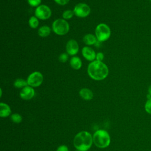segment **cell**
I'll use <instances>...</instances> for the list:
<instances>
[{
    "instance_id": "7c38bea8",
    "label": "cell",
    "mask_w": 151,
    "mask_h": 151,
    "mask_svg": "<svg viewBox=\"0 0 151 151\" xmlns=\"http://www.w3.org/2000/svg\"><path fill=\"white\" fill-rule=\"evenodd\" d=\"M80 96L85 100H90L93 97V93L91 90L87 88H83L79 91Z\"/></svg>"
},
{
    "instance_id": "52a82bcc",
    "label": "cell",
    "mask_w": 151,
    "mask_h": 151,
    "mask_svg": "<svg viewBox=\"0 0 151 151\" xmlns=\"http://www.w3.org/2000/svg\"><path fill=\"white\" fill-rule=\"evenodd\" d=\"M44 77L41 73L40 71H34L28 76L27 81L28 86L32 87H37L42 83Z\"/></svg>"
},
{
    "instance_id": "484cf974",
    "label": "cell",
    "mask_w": 151,
    "mask_h": 151,
    "mask_svg": "<svg viewBox=\"0 0 151 151\" xmlns=\"http://www.w3.org/2000/svg\"><path fill=\"white\" fill-rule=\"evenodd\" d=\"M56 151H68V148L65 145H61L57 148Z\"/></svg>"
},
{
    "instance_id": "ffe728a7",
    "label": "cell",
    "mask_w": 151,
    "mask_h": 151,
    "mask_svg": "<svg viewBox=\"0 0 151 151\" xmlns=\"http://www.w3.org/2000/svg\"><path fill=\"white\" fill-rule=\"evenodd\" d=\"M11 119L15 123H19L22 122V117L20 114L18 113H14L11 115Z\"/></svg>"
},
{
    "instance_id": "2e32d148",
    "label": "cell",
    "mask_w": 151,
    "mask_h": 151,
    "mask_svg": "<svg viewBox=\"0 0 151 151\" xmlns=\"http://www.w3.org/2000/svg\"><path fill=\"white\" fill-rule=\"evenodd\" d=\"M51 28L47 25H43L39 28L38 30V34L41 37H47L51 33Z\"/></svg>"
},
{
    "instance_id": "ba28073f",
    "label": "cell",
    "mask_w": 151,
    "mask_h": 151,
    "mask_svg": "<svg viewBox=\"0 0 151 151\" xmlns=\"http://www.w3.org/2000/svg\"><path fill=\"white\" fill-rule=\"evenodd\" d=\"M74 15L79 18H85L88 16L91 12L90 7L85 3H78L73 9Z\"/></svg>"
},
{
    "instance_id": "44dd1931",
    "label": "cell",
    "mask_w": 151,
    "mask_h": 151,
    "mask_svg": "<svg viewBox=\"0 0 151 151\" xmlns=\"http://www.w3.org/2000/svg\"><path fill=\"white\" fill-rule=\"evenodd\" d=\"M145 110L146 112L151 114V98L147 100L145 104Z\"/></svg>"
},
{
    "instance_id": "f1b7e54d",
    "label": "cell",
    "mask_w": 151,
    "mask_h": 151,
    "mask_svg": "<svg viewBox=\"0 0 151 151\" xmlns=\"http://www.w3.org/2000/svg\"><path fill=\"white\" fill-rule=\"evenodd\" d=\"M149 1H150V2H151V0H149Z\"/></svg>"
},
{
    "instance_id": "4316f807",
    "label": "cell",
    "mask_w": 151,
    "mask_h": 151,
    "mask_svg": "<svg viewBox=\"0 0 151 151\" xmlns=\"http://www.w3.org/2000/svg\"><path fill=\"white\" fill-rule=\"evenodd\" d=\"M147 99L151 98V85L149 86V87L148 88V94L147 95Z\"/></svg>"
},
{
    "instance_id": "d4e9b609",
    "label": "cell",
    "mask_w": 151,
    "mask_h": 151,
    "mask_svg": "<svg viewBox=\"0 0 151 151\" xmlns=\"http://www.w3.org/2000/svg\"><path fill=\"white\" fill-rule=\"evenodd\" d=\"M55 2L60 5H65L70 1V0H54Z\"/></svg>"
},
{
    "instance_id": "6da1fadb",
    "label": "cell",
    "mask_w": 151,
    "mask_h": 151,
    "mask_svg": "<svg viewBox=\"0 0 151 151\" xmlns=\"http://www.w3.org/2000/svg\"><path fill=\"white\" fill-rule=\"evenodd\" d=\"M87 73L93 80L100 81L105 79L109 74V68L103 61L94 60L87 67Z\"/></svg>"
},
{
    "instance_id": "8992f818",
    "label": "cell",
    "mask_w": 151,
    "mask_h": 151,
    "mask_svg": "<svg viewBox=\"0 0 151 151\" xmlns=\"http://www.w3.org/2000/svg\"><path fill=\"white\" fill-rule=\"evenodd\" d=\"M35 16L39 19L45 20L50 18L52 14L50 8L46 5H40L35 9Z\"/></svg>"
},
{
    "instance_id": "9c48e42d",
    "label": "cell",
    "mask_w": 151,
    "mask_h": 151,
    "mask_svg": "<svg viewBox=\"0 0 151 151\" xmlns=\"http://www.w3.org/2000/svg\"><path fill=\"white\" fill-rule=\"evenodd\" d=\"M65 48L66 52L68 55L74 56L78 53L79 46L77 42L75 40L71 39L67 42Z\"/></svg>"
},
{
    "instance_id": "9a60e30c",
    "label": "cell",
    "mask_w": 151,
    "mask_h": 151,
    "mask_svg": "<svg viewBox=\"0 0 151 151\" xmlns=\"http://www.w3.org/2000/svg\"><path fill=\"white\" fill-rule=\"evenodd\" d=\"M70 64L74 70H78L82 66V61L78 57L73 56L70 61Z\"/></svg>"
},
{
    "instance_id": "83f0119b",
    "label": "cell",
    "mask_w": 151,
    "mask_h": 151,
    "mask_svg": "<svg viewBox=\"0 0 151 151\" xmlns=\"http://www.w3.org/2000/svg\"><path fill=\"white\" fill-rule=\"evenodd\" d=\"M75 151H80V150H75Z\"/></svg>"
},
{
    "instance_id": "603a6c76",
    "label": "cell",
    "mask_w": 151,
    "mask_h": 151,
    "mask_svg": "<svg viewBox=\"0 0 151 151\" xmlns=\"http://www.w3.org/2000/svg\"><path fill=\"white\" fill-rule=\"evenodd\" d=\"M68 58V54L66 52L61 54L58 57V60L61 63L66 62L67 61Z\"/></svg>"
},
{
    "instance_id": "ac0fdd59",
    "label": "cell",
    "mask_w": 151,
    "mask_h": 151,
    "mask_svg": "<svg viewBox=\"0 0 151 151\" xmlns=\"http://www.w3.org/2000/svg\"><path fill=\"white\" fill-rule=\"evenodd\" d=\"M28 24L31 28H37L39 25L38 18H37L35 16L31 17L28 20Z\"/></svg>"
},
{
    "instance_id": "5bb4252c",
    "label": "cell",
    "mask_w": 151,
    "mask_h": 151,
    "mask_svg": "<svg viewBox=\"0 0 151 151\" xmlns=\"http://www.w3.org/2000/svg\"><path fill=\"white\" fill-rule=\"evenodd\" d=\"M83 42H84V44L88 46L94 45V44L96 43V42L97 41L96 35H94L92 34H87L85 35L83 37Z\"/></svg>"
},
{
    "instance_id": "277c9868",
    "label": "cell",
    "mask_w": 151,
    "mask_h": 151,
    "mask_svg": "<svg viewBox=\"0 0 151 151\" xmlns=\"http://www.w3.org/2000/svg\"><path fill=\"white\" fill-rule=\"evenodd\" d=\"M52 29L58 35H65L70 29L69 24L64 19H57L52 24Z\"/></svg>"
},
{
    "instance_id": "3957f363",
    "label": "cell",
    "mask_w": 151,
    "mask_h": 151,
    "mask_svg": "<svg viewBox=\"0 0 151 151\" xmlns=\"http://www.w3.org/2000/svg\"><path fill=\"white\" fill-rule=\"evenodd\" d=\"M93 141L97 147L106 148L110 143V137L107 131L98 130L93 135Z\"/></svg>"
},
{
    "instance_id": "5b68a950",
    "label": "cell",
    "mask_w": 151,
    "mask_h": 151,
    "mask_svg": "<svg viewBox=\"0 0 151 151\" xmlns=\"http://www.w3.org/2000/svg\"><path fill=\"white\" fill-rule=\"evenodd\" d=\"M111 30L110 27L106 24L101 23L97 25L95 29V35L99 42L107 41L110 37Z\"/></svg>"
},
{
    "instance_id": "7a4b0ae2",
    "label": "cell",
    "mask_w": 151,
    "mask_h": 151,
    "mask_svg": "<svg viewBox=\"0 0 151 151\" xmlns=\"http://www.w3.org/2000/svg\"><path fill=\"white\" fill-rule=\"evenodd\" d=\"M93 142V136L87 131H81L78 133L73 140L74 147L80 151L88 150L91 147Z\"/></svg>"
},
{
    "instance_id": "e0dca14e",
    "label": "cell",
    "mask_w": 151,
    "mask_h": 151,
    "mask_svg": "<svg viewBox=\"0 0 151 151\" xmlns=\"http://www.w3.org/2000/svg\"><path fill=\"white\" fill-rule=\"evenodd\" d=\"M14 86L16 87V88H24L25 86H28V83H27V81L25 80H24L22 78H17V80H15V81L14 83Z\"/></svg>"
},
{
    "instance_id": "4fadbf2b",
    "label": "cell",
    "mask_w": 151,
    "mask_h": 151,
    "mask_svg": "<svg viewBox=\"0 0 151 151\" xmlns=\"http://www.w3.org/2000/svg\"><path fill=\"white\" fill-rule=\"evenodd\" d=\"M11 113L10 107L6 103H0V116L2 117H6L9 116Z\"/></svg>"
},
{
    "instance_id": "d6986e66",
    "label": "cell",
    "mask_w": 151,
    "mask_h": 151,
    "mask_svg": "<svg viewBox=\"0 0 151 151\" xmlns=\"http://www.w3.org/2000/svg\"><path fill=\"white\" fill-rule=\"evenodd\" d=\"M74 15V14L73 11L67 9V10H65L63 12V13L62 14V16H63V19L66 20V19H71L73 17Z\"/></svg>"
},
{
    "instance_id": "7402d4cb",
    "label": "cell",
    "mask_w": 151,
    "mask_h": 151,
    "mask_svg": "<svg viewBox=\"0 0 151 151\" xmlns=\"http://www.w3.org/2000/svg\"><path fill=\"white\" fill-rule=\"evenodd\" d=\"M42 0H27L28 4L32 7H37L40 5Z\"/></svg>"
},
{
    "instance_id": "cb8c5ba5",
    "label": "cell",
    "mask_w": 151,
    "mask_h": 151,
    "mask_svg": "<svg viewBox=\"0 0 151 151\" xmlns=\"http://www.w3.org/2000/svg\"><path fill=\"white\" fill-rule=\"evenodd\" d=\"M104 59V54L101 52H97L96 54V60L102 61Z\"/></svg>"
},
{
    "instance_id": "30bf717a",
    "label": "cell",
    "mask_w": 151,
    "mask_h": 151,
    "mask_svg": "<svg viewBox=\"0 0 151 151\" xmlns=\"http://www.w3.org/2000/svg\"><path fill=\"white\" fill-rule=\"evenodd\" d=\"M34 95H35L34 89L33 88V87L28 85L22 88L19 93V96L21 98L25 100H28L31 99L34 96Z\"/></svg>"
},
{
    "instance_id": "8fae6325",
    "label": "cell",
    "mask_w": 151,
    "mask_h": 151,
    "mask_svg": "<svg viewBox=\"0 0 151 151\" xmlns=\"http://www.w3.org/2000/svg\"><path fill=\"white\" fill-rule=\"evenodd\" d=\"M81 53L84 58L89 61H93L96 59V53L94 50L89 46H85L81 50Z\"/></svg>"
}]
</instances>
